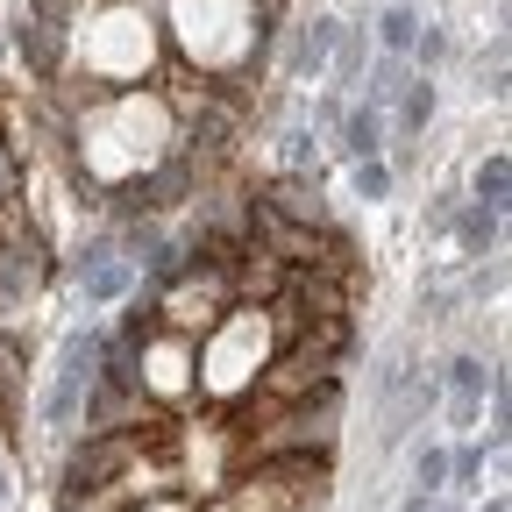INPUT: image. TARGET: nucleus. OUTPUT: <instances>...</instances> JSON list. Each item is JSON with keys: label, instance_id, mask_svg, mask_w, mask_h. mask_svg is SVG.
<instances>
[{"label": "nucleus", "instance_id": "obj_12", "mask_svg": "<svg viewBox=\"0 0 512 512\" xmlns=\"http://www.w3.org/2000/svg\"><path fill=\"white\" fill-rule=\"evenodd\" d=\"M427 121H434V79H413V86H399V136H420Z\"/></svg>", "mask_w": 512, "mask_h": 512}, {"label": "nucleus", "instance_id": "obj_6", "mask_svg": "<svg viewBox=\"0 0 512 512\" xmlns=\"http://www.w3.org/2000/svg\"><path fill=\"white\" fill-rule=\"evenodd\" d=\"M441 377H448V392H456V399H477V406H484V392H498V384H505L498 363H484V356H448Z\"/></svg>", "mask_w": 512, "mask_h": 512}, {"label": "nucleus", "instance_id": "obj_20", "mask_svg": "<svg viewBox=\"0 0 512 512\" xmlns=\"http://www.w3.org/2000/svg\"><path fill=\"white\" fill-rule=\"evenodd\" d=\"M306 157H313V136H306V128H292V136H285V164H292V171H299V164H306Z\"/></svg>", "mask_w": 512, "mask_h": 512}, {"label": "nucleus", "instance_id": "obj_23", "mask_svg": "<svg viewBox=\"0 0 512 512\" xmlns=\"http://www.w3.org/2000/svg\"><path fill=\"white\" fill-rule=\"evenodd\" d=\"M477 512H512V505H505V498H484V505H477Z\"/></svg>", "mask_w": 512, "mask_h": 512}, {"label": "nucleus", "instance_id": "obj_14", "mask_svg": "<svg viewBox=\"0 0 512 512\" xmlns=\"http://www.w3.org/2000/svg\"><path fill=\"white\" fill-rule=\"evenodd\" d=\"M413 484H420V498L448 491V448H420V456H413Z\"/></svg>", "mask_w": 512, "mask_h": 512}, {"label": "nucleus", "instance_id": "obj_3", "mask_svg": "<svg viewBox=\"0 0 512 512\" xmlns=\"http://www.w3.org/2000/svg\"><path fill=\"white\" fill-rule=\"evenodd\" d=\"M128 285H136V264H128L114 242L79 249V292H86V306H107V299H121Z\"/></svg>", "mask_w": 512, "mask_h": 512}, {"label": "nucleus", "instance_id": "obj_10", "mask_svg": "<svg viewBox=\"0 0 512 512\" xmlns=\"http://www.w3.org/2000/svg\"><path fill=\"white\" fill-rule=\"evenodd\" d=\"M413 36H420V15L406 8V0H392V8L377 15V43H384V57H406V50H413Z\"/></svg>", "mask_w": 512, "mask_h": 512}, {"label": "nucleus", "instance_id": "obj_21", "mask_svg": "<svg viewBox=\"0 0 512 512\" xmlns=\"http://www.w3.org/2000/svg\"><path fill=\"white\" fill-rule=\"evenodd\" d=\"M0 512H15V463L0 456Z\"/></svg>", "mask_w": 512, "mask_h": 512}, {"label": "nucleus", "instance_id": "obj_11", "mask_svg": "<svg viewBox=\"0 0 512 512\" xmlns=\"http://www.w3.org/2000/svg\"><path fill=\"white\" fill-rule=\"evenodd\" d=\"M456 242H463V256H484V249H491V242H498V214H491V207H477V200H470V207H463V214H456Z\"/></svg>", "mask_w": 512, "mask_h": 512}, {"label": "nucleus", "instance_id": "obj_15", "mask_svg": "<svg viewBox=\"0 0 512 512\" xmlns=\"http://www.w3.org/2000/svg\"><path fill=\"white\" fill-rule=\"evenodd\" d=\"M384 192H392V164H384V157H370V164H356V200H384Z\"/></svg>", "mask_w": 512, "mask_h": 512}, {"label": "nucleus", "instance_id": "obj_8", "mask_svg": "<svg viewBox=\"0 0 512 512\" xmlns=\"http://www.w3.org/2000/svg\"><path fill=\"white\" fill-rule=\"evenodd\" d=\"M15 43H22V57L36 64V72H43V79L57 72V22H50L43 8H36V15H22V29H15Z\"/></svg>", "mask_w": 512, "mask_h": 512}, {"label": "nucleus", "instance_id": "obj_18", "mask_svg": "<svg viewBox=\"0 0 512 512\" xmlns=\"http://www.w3.org/2000/svg\"><path fill=\"white\" fill-rule=\"evenodd\" d=\"M15 192H22V157L15 143H0V207H15Z\"/></svg>", "mask_w": 512, "mask_h": 512}, {"label": "nucleus", "instance_id": "obj_9", "mask_svg": "<svg viewBox=\"0 0 512 512\" xmlns=\"http://www.w3.org/2000/svg\"><path fill=\"white\" fill-rule=\"evenodd\" d=\"M470 192H477V207H491V214H505V192H512V157H505V150H491V157L477 164V178H470Z\"/></svg>", "mask_w": 512, "mask_h": 512}, {"label": "nucleus", "instance_id": "obj_22", "mask_svg": "<svg viewBox=\"0 0 512 512\" xmlns=\"http://www.w3.org/2000/svg\"><path fill=\"white\" fill-rule=\"evenodd\" d=\"M406 512H463V505H448V498H420V491H413V498H406Z\"/></svg>", "mask_w": 512, "mask_h": 512}, {"label": "nucleus", "instance_id": "obj_1", "mask_svg": "<svg viewBox=\"0 0 512 512\" xmlns=\"http://www.w3.org/2000/svg\"><path fill=\"white\" fill-rule=\"evenodd\" d=\"M107 342L100 328H72L57 342V363H50V384H43V399H36V427L43 434H72L79 413H86V392H93V370H100Z\"/></svg>", "mask_w": 512, "mask_h": 512}, {"label": "nucleus", "instance_id": "obj_17", "mask_svg": "<svg viewBox=\"0 0 512 512\" xmlns=\"http://www.w3.org/2000/svg\"><path fill=\"white\" fill-rule=\"evenodd\" d=\"M399 86H406V64H399V57H384L377 72H370V107H377V100H399Z\"/></svg>", "mask_w": 512, "mask_h": 512}, {"label": "nucleus", "instance_id": "obj_13", "mask_svg": "<svg viewBox=\"0 0 512 512\" xmlns=\"http://www.w3.org/2000/svg\"><path fill=\"white\" fill-rule=\"evenodd\" d=\"M22 406V349L15 335H0V413H15Z\"/></svg>", "mask_w": 512, "mask_h": 512}, {"label": "nucleus", "instance_id": "obj_16", "mask_svg": "<svg viewBox=\"0 0 512 512\" xmlns=\"http://www.w3.org/2000/svg\"><path fill=\"white\" fill-rule=\"evenodd\" d=\"M477 477H484V448L470 441V448H456V456H448V484H456V491H477Z\"/></svg>", "mask_w": 512, "mask_h": 512}, {"label": "nucleus", "instance_id": "obj_4", "mask_svg": "<svg viewBox=\"0 0 512 512\" xmlns=\"http://www.w3.org/2000/svg\"><path fill=\"white\" fill-rule=\"evenodd\" d=\"M271 207H278V221H285V228H313V235H328V207H320V185H313V178H299V171L271 178Z\"/></svg>", "mask_w": 512, "mask_h": 512}, {"label": "nucleus", "instance_id": "obj_19", "mask_svg": "<svg viewBox=\"0 0 512 512\" xmlns=\"http://www.w3.org/2000/svg\"><path fill=\"white\" fill-rule=\"evenodd\" d=\"M413 57H420V64H441V57H448V36H441L434 22H420V36H413Z\"/></svg>", "mask_w": 512, "mask_h": 512}, {"label": "nucleus", "instance_id": "obj_7", "mask_svg": "<svg viewBox=\"0 0 512 512\" xmlns=\"http://www.w3.org/2000/svg\"><path fill=\"white\" fill-rule=\"evenodd\" d=\"M342 157H356V164H370L377 150H384V114L377 107H356L349 121H342V143H335Z\"/></svg>", "mask_w": 512, "mask_h": 512}, {"label": "nucleus", "instance_id": "obj_5", "mask_svg": "<svg viewBox=\"0 0 512 512\" xmlns=\"http://www.w3.org/2000/svg\"><path fill=\"white\" fill-rule=\"evenodd\" d=\"M335 43H342V22H328V15H320V22H313V29H299V43H292V72H299V79L328 72Z\"/></svg>", "mask_w": 512, "mask_h": 512}, {"label": "nucleus", "instance_id": "obj_2", "mask_svg": "<svg viewBox=\"0 0 512 512\" xmlns=\"http://www.w3.org/2000/svg\"><path fill=\"white\" fill-rule=\"evenodd\" d=\"M335 420H342V384H328V392H313V399H292L271 434H256V463L264 456H328Z\"/></svg>", "mask_w": 512, "mask_h": 512}]
</instances>
